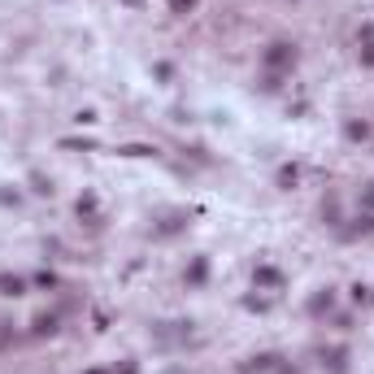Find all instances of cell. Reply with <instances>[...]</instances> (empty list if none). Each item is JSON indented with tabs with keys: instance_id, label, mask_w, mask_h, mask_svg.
Listing matches in <instances>:
<instances>
[{
	"instance_id": "6da1fadb",
	"label": "cell",
	"mask_w": 374,
	"mask_h": 374,
	"mask_svg": "<svg viewBox=\"0 0 374 374\" xmlns=\"http://www.w3.org/2000/svg\"><path fill=\"white\" fill-rule=\"evenodd\" d=\"M183 5H192V0H174V9H183Z\"/></svg>"
}]
</instances>
